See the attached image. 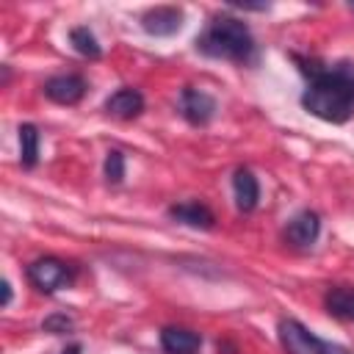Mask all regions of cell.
<instances>
[{
  "mask_svg": "<svg viewBox=\"0 0 354 354\" xmlns=\"http://www.w3.org/2000/svg\"><path fill=\"white\" fill-rule=\"evenodd\" d=\"M299 72L307 77V88L301 91V105L313 116L343 124L354 116V64L351 61H318L293 55Z\"/></svg>",
  "mask_w": 354,
  "mask_h": 354,
  "instance_id": "cell-1",
  "label": "cell"
},
{
  "mask_svg": "<svg viewBox=\"0 0 354 354\" xmlns=\"http://www.w3.org/2000/svg\"><path fill=\"white\" fill-rule=\"evenodd\" d=\"M196 50L207 58L224 61H249L254 55V36L249 25L232 14H218L207 22L202 36H196Z\"/></svg>",
  "mask_w": 354,
  "mask_h": 354,
  "instance_id": "cell-2",
  "label": "cell"
},
{
  "mask_svg": "<svg viewBox=\"0 0 354 354\" xmlns=\"http://www.w3.org/2000/svg\"><path fill=\"white\" fill-rule=\"evenodd\" d=\"M277 335H279V346L285 354H354L346 346L321 340L315 332H310L296 318H282L277 326Z\"/></svg>",
  "mask_w": 354,
  "mask_h": 354,
  "instance_id": "cell-3",
  "label": "cell"
},
{
  "mask_svg": "<svg viewBox=\"0 0 354 354\" xmlns=\"http://www.w3.org/2000/svg\"><path fill=\"white\" fill-rule=\"evenodd\" d=\"M25 277L30 279V285L41 293H55L61 288H69L75 279V266L64 263L61 257H36L33 263H28Z\"/></svg>",
  "mask_w": 354,
  "mask_h": 354,
  "instance_id": "cell-4",
  "label": "cell"
},
{
  "mask_svg": "<svg viewBox=\"0 0 354 354\" xmlns=\"http://www.w3.org/2000/svg\"><path fill=\"white\" fill-rule=\"evenodd\" d=\"M177 108H180V116L191 124H207L213 116H216V100L202 91V88H194V86H185L180 91V100H177Z\"/></svg>",
  "mask_w": 354,
  "mask_h": 354,
  "instance_id": "cell-5",
  "label": "cell"
},
{
  "mask_svg": "<svg viewBox=\"0 0 354 354\" xmlns=\"http://www.w3.org/2000/svg\"><path fill=\"white\" fill-rule=\"evenodd\" d=\"M44 97L58 102V105H77L88 88L86 77L83 75H75V72H64V75H53L44 80Z\"/></svg>",
  "mask_w": 354,
  "mask_h": 354,
  "instance_id": "cell-6",
  "label": "cell"
},
{
  "mask_svg": "<svg viewBox=\"0 0 354 354\" xmlns=\"http://www.w3.org/2000/svg\"><path fill=\"white\" fill-rule=\"evenodd\" d=\"M141 28L149 36H171L183 28V11L177 6H158L141 17Z\"/></svg>",
  "mask_w": 354,
  "mask_h": 354,
  "instance_id": "cell-7",
  "label": "cell"
},
{
  "mask_svg": "<svg viewBox=\"0 0 354 354\" xmlns=\"http://www.w3.org/2000/svg\"><path fill=\"white\" fill-rule=\"evenodd\" d=\"M318 232H321V218H318V213L301 210V213H296V216L288 221V227H285V241L293 243V246H299V249H304V246H313V243H315Z\"/></svg>",
  "mask_w": 354,
  "mask_h": 354,
  "instance_id": "cell-8",
  "label": "cell"
},
{
  "mask_svg": "<svg viewBox=\"0 0 354 354\" xmlns=\"http://www.w3.org/2000/svg\"><path fill=\"white\" fill-rule=\"evenodd\" d=\"M160 348L166 354H199L202 337L185 326H163L160 329Z\"/></svg>",
  "mask_w": 354,
  "mask_h": 354,
  "instance_id": "cell-9",
  "label": "cell"
},
{
  "mask_svg": "<svg viewBox=\"0 0 354 354\" xmlns=\"http://www.w3.org/2000/svg\"><path fill=\"white\" fill-rule=\"evenodd\" d=\"M144 111V94L138 88H119L105 100V113L113 119H136Z\"/></svg>",
  "mask_w": 354,
  "mask_h": 354,
  "instance_id": "cell-10",
  "label": "cell"
},
{
  "mask_svg": "<svg viewBox=\"0 0 354 354\" xmlns=\"http://www.w3.org/2000/svg\"><path fill=\"white\" fill-rule=\"evenodd\" d=\"M232 191H235V205H238L241 213H252L257 207V202H260V183L252 174V169H246V166L235 169Z\"/></svg>",
  "mask_w": 354,
  "mask_h": 354,
  "instance_id": "cell-11",
  "label": "cell"
},
{
  "mask_svg": "<svg viewBox=\"0 0 354 354\" xmlns=\"http://www.w3.org/2000/svg\"><path fill=\"white\" fill-rule=\"evenodd\" d=\"M169 216L185 227H194V230H210L216 224L213 210L202 202H177L169 207Z\"/></svg>",
  "mask_w": 354,
  "mask_h": 354,
  "instance_id": "cell-12",
  "label": "cell"
},
{
  "mask_svg": "<svg viewBox=\"0 0 354 354\" xmlns=\"http://www.w3.org/2000/svg\"><path fill=\"white\" fill-rule=\"evenodd\" d=\"M324 307L329 315L340 321H354V285H335L324 296Z\"/></svg>",
  "mask_w": 354,
  "mask_h": 354,
  "instance_id": "cell-13",
  "label": "cell"
},
{
  "mask_svg": "<svg viewBox=\"0 0 354 354\" xmlns=\"http://www.w3.org/2000/svg\"><path fill=\"white\" fill-rule=\"evenodd\" d=\"M19 163L25 169H33L39 163V144H41V136H39V127L25 122L19 124Z\"/></svg>",
  "mask_w": 354,
  "mask_h": 354,
  "instance_id": "cell-14",
  "label": "cell"
},
{
  "mask_svg": "<svg viewBox=\"0 0 354 354\" xmlns=\"http://www.w3.org/2000/svg\"><path fill=\"white\" fill-rule=\"evenodd\" d=\"M69 41H72V47L83 55V58H100L102 55V47H100V41H97V36L86 28V25H77V28H72L69 30Z\"/></svg>",
  "mask_w": 354,
  "mask_h": 354,
  "instance_id": "cell-15",
  "label": "cell"
},
{
  "mask_svg": "<svg viewBox=\"0 0 354 354\" xmlns=\"http://www.w3.org/2000/svg\"><path fill=\"white\" fill-rule=\"evenodd\" d=\"M122 177H124V152L108 149V155H105V180L116 185V183H122Z\"/></svg>",
  "mask_w": 354,
  "mask_h": 354,
  "instance_id": "cell-16",
  "label": "cell"
},
{
  "mask_svg": "<svg viewBox=\"0 0 354 354\" xmlns=\"http://www.w3.org/2000/svg\"><path fill=\"white\" fill-rule=\"evenodd\" d=\"M41 329L50 332V335H66V332L75 329V321H72L66 313H53V315H47V318L41 321Z\"/></svg>",
  "mask_w": 354,
  "mask_h": 354,
  "instance_id": "cell-17",
  "label": "cell"
},
{
  "mask_svg": "<svg viewBox=\"0 0 354 354\" xmlns=\"http://www.w3.org/2000/svg\"><path fill=\"white\" fill-rule=\"evenodd\" d=\"M11 304V285H8V279H3V307H8Z\"/></svg>",
  "mask_w": 354,
  "mask_h": 354,
  "instance_id": "cell-18",
  "label": "cell"
},
{
  "mask_svg": "<svg viewBox=\"0 0 354 354\" xmlns=\"http://www.w3.org/2000/svg\"><path fill=\"white\" fill-rule=\"evenodd\" d=\"M80 351H83V346H80V343H72V346H66L61 354H80Z\"/></svg>",
  "mask_w": 354,
  "mask_h": 354,
  "instance_id": "cell-19",
  "label": "cell"
},
{
  "mask_svg": "<svg viewBox=\"0 0 354 354\" xmlns=\"http://www.w3.org/2000/svg\"><path fill=\"white\" fill-rule=\"evenodd\" d=\"M351 8H354V3H351Z\"/></svg>",
  "mask_w": 354,
  "mask_h": 354,
  "instance_id": "cell-20",
  "label": "cell"
}]
</instances>
